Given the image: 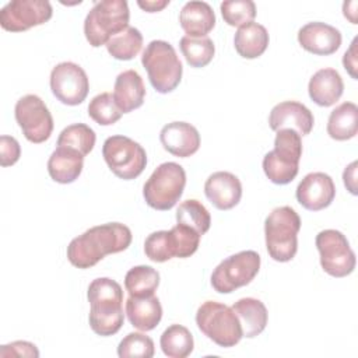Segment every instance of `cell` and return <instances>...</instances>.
Returning a JSON list of instances; mask_svg holds the SVG:
<instances>
[{"label": "cell", "instance_id": "cell-8", "mask_svg": "<svg viewBox=\"0 0 358 358\" xmlns=\"http://www.w3.org/2000/svg\"><path fill=\"white\" fill-rule=\"evenodd\" d=\"M185 185V169L176 162H164L144 183L143 196L150 207L159 211L171 210L182 197Z\"/></svg>", "mask_w": 358, "mask_h": 358}, {"label": "cell", "instance_id": "cell-19", "mask_svg": "<svg viewBox=\"0 0 358 358\" xmlns=\"http://www.w3.org/2000/svg\"><path fill=\"white\" fill-rule=\"evenodd\" d=\"M162 147L175 157L187 158L200 147L197 129L186 122H172L165 124L159 133Z\"/></svg>", "mask_w": 358, "mask_h": 358}, {"label": "cell", "instance_id": "cell-16", "mask_svg": "<svg viewBox=\"0 0 358 358\" xmlns=\"http://www.w3.org/2000/svg\"><path fill=\"white\" fill-rule=\"evenodd\" d=\"M313 115L301 102L284 101L277 103L268 116V124L271 130L278 131L281 129H292L301 137L306 136L313 129Z\"/></svg>", "mask_w": 358, "mask_h": 358}, {"label": "cell", "instance_id": "cell-26", "mask_svg": "<svg viewBox=\"0 0 358 358\" xmlns=\"http://www.w3.org/2000/svg\"><path fill=\"white\" fill-rule=\"evenodd\" d=\"M235 50L245 59L262 56L268 46V32L257 22H249L238 28L234 36Z\"/></svg>", "mask_w": 358, "mask_h": 358}, {"label": "cell", "instance_id": "cell-20", "mask_svg": "<svg viewBox=\"0 0 358 358\" xmlns=\"http://www.w3.org/2000/svg\"><path fill=\"white\" fill-rule=\"evenodd\" d=\"M344 83L334 69H320L309 80L308 92L310 99L319 106H331L343 95Z\"/></svg>", "mask_w": 358, "mask_h": 358}, {"label": "cell", "instance_id": "cell-5", "mask_svg": "<svg viewBox=\"0 0 358 358\" xmlns=\"http://www.w3.org/2000/svg\"><path fill=\"white\" fill-rule=\"evenodd\" d=\"M141 63L151 85L159 94H168L179 85L183 67L169 42L159 39L151 41L143 52Z\"/></svg>", "mask_w": 358, "mask_h": 358}, {"label": "cell", "instance_id": "cell-38", "mask_svg": "<svg viewBox=\"0 0 358 358\" xmlns=\"http://www.w3.org/2000/svg\"><path fill=\"white\" fill-rule=\"evenodd\" d=\"M144 253L155 263H164L172 259L168 249V231H157L150 234L144 242Z\"/></svg>", "mask_w": 358, "mask_h": 358}, {"label": "cell", "instance_id": "cell-15", "mask_svg": "<svg viewBox=\"0 0 358 358\" xmlns=\"http://www.w3.org/2000/svg\"><path fill=\"white\" fill-rule=\"evenodd\" d=\"M298 203L309 211H320L331 204L336 196L333 179L324 172L308 173L296 187Z\"/></svg>", "mask_w": 358, "mask_h": 358}, {"label": "cell", "instance_id": "cell-33", "mask_svg": "<svg viewBox=\"0 0 358 358\" xmlns=\"http://www.w3.org/2000/svg\"><path fill=\"white\" fill-rule=\"evenodd\" d=\"M95 140V131L90 126L84 123H74L60 131L57 138V147L73 148L85 157L92 151Z\"/></svg>", "mask_w": 358, "mask_h": 358}, {"label": "cell", "instance_id": "cell-29", "mask_svg": "<svg viewBox=\"0 0 358 358\" xmlns=\"http://www.w3.org/2000/svg\"><path fill=\"white\" fill-rule=\"evenodd\" d=\"M159 285V273L150 266L131 267L124 277V288L130 296L154 295Z\"/></svg>", "mask_w": 358, "mask_h": 358}, {"label": "cell", "instance_id": "cell-36", "mask_svg": "<svg viewBox=\"0 0 358 358\" xmlns=\"http://www.w3.org/2000/svg\"><path fill=\"white\" fill-rule=\"evenodd\" d=\"M220 8L224 21L231 27H242L256 17V6L252 0L222 1Z\"/></svg>", "mask_w": 358, "mask_h": 358}, {"label": "cell", "instance_id": "cell-3", "mask_svg": "<svg viewBox=\"0 0 358 358\" xmlns=\"http://www.w3.org/2000/svg\"><path fill=\"white\" fill-rule=\"evenodd\" d=\"M301 218L289 206L274 208L264 221L266 248L270 257L275 262H289L298 250V232Z\"/></svg>", "mask_w": 358, "mask_h": 358}, {"label": "cell", "instance_id": "cell-22", "mask_svg": "<svg viewBox=\"0 0 358 358\" xmlns=\"http://www.w3.org/2000/svg\"><path fill=\"white\" fill-rule=\"evenodd\" d=\"M84 155L69 147H56L48 161V172L57 183H73L83 172Z\"/></svg>", "mask_w": 358, "mask_h": 358}, {"label": "cell", "instance_id": "cell-7", "mask_svg": "<svg viewBox=\"0 0 358 358\" xmlns=\"http://www.w3.org/2000/svg\"><path fill=\"white\" fill-rule=\"evenodd\" d=\"M196 324L204 336L224 348L236 345L243 337L239 319L232 308L215 301H206L199 306Z\"/></svg>", "mask_w": 358, "mask_h": 358}, {"label": "cell", "instance_id": "cell-24", "mask_svg": "<svg viewBox=\"0 0 358 358\" xmlns=\"http://www.w3.org/2000/svg\"><path fill=\"white\" fill-rule=\"evenodd\" d=\"M179 22L187 36H206L215 25V14L206 1H187L179 14Z\"/></svg>", "mask_w": 358, "mask_h": 358}, {"label": "cell", "instance_id": "cell-13", "mask_svg": "<svg viewBox=\"0 0 358 358\" xmlns=\"http://www.w3.org/2000/svg\"><path fill=\"white\" fill-rule=\"evenodd\" d=\"M50 90L64 105L83 103L90 91V81L84 69L73 62H62L52 69Z\"/></svg>", "mask_w": 358, "mask_h": 358}, {"label": "cell", "instance_id": "cell-21", "mask_svg": "<svg viewBox=\"0 0 358 358\" xmlns=\"http://www.w3.org/2000/svg\"><path fill=\"white\" fill-rule=\"evenodd\" d=\"M112 95L123 113L140 108L145 96V87L141 76L136 70H124L116 77Z\"/></svg>", "mask_w": 358, "mask_h": 358}, {"label": "cell", "instance_id": "cell-40", "mask_svg": "<svg viewBox=\"0 0 358 358\" xmlns=\"http://www.w3.org/2000/svg\"><path fill=\"white\" fill-rule=\"evenodd\" d=\"M0 357H39V351L35 344L29 341H14L6 345H1Z\"/></svg>", "mask_w": 358, "mask_h": 358}, {"label": "cell", "instance_id": "cell-11", "mask_svg": "<svg viewBox=\"0 0 358 358\" xmlns=\"http://www.w3.org/2000/svg\"><path fill=\"white\" fill-rule=\"evenodd\" d=\"M316 248L320 255L322 268L331 277L341 278L355 268V253L347 238L336 229H324L316 235Z\"/></svg>", "mask_w": 358, "mask_h": 358}, {"label": "cell", "instance_id": "cell-32", "mask_svg": "<svg viewBox=\"0 0 358 358\" xmlns=\"http://www.w3.org/2000/svg\"><path fill=\"white\" fill-rule=\"evenodd\" d=\"M105 46L112 57L117 60H130L140 53L143 48V35L137 28L129 27L110 38Z\"/></svg>", "mask_w": 358, "mask_h": 358}, {"label": "cell", "instance_id": "cell-1", "mask_svg": "<svg viewBox=\"0 0 358 358\" xmlns=\"http://www.w3.org/2000/svg\"><path fill=\"white\" fill-rule=\"evenodd\" d=\"M131 243V231L120 222H108L87 229L67 246L69 262L78 268H90L106 255L126 250Z\"/></svg>", "mask_w": 358, "mask_h": 358}, {"label": "cell", "instance_id": "cell-4", "mask_svg": "<svg viewBox=\"0 0 358 358\" xmlns=\"http://www.w3.org/2000/svg\"><path fill=\"white\" fill-rule=\"evenodd\" d=\"M130 11L124 0L96 1L85 17L84 34L92 48L106 45L115 35L129 28Z\"/></svg>", "mask_w": 358, "mask_h": 358}, {"label": "cell", "instance_id": "cell-37", "mask_svg": "<svg viewBox=\"0 0 358 358\" xmlns=\"http://www.w3.org/2000/svg\"><path fill=\"white\" fill-rule=\"evenodd\" d=\"M154 341L151 337L143 333H129L117 347V355L120 358L138 357L151 358L154 355Z\"/></svg>", "mask_w": 358, "mask_h": 358}, {"label": "cell", "instance_id": "cell-25", "mask_svg": "<svg viewBox=\"0 0 358 358\" xmlns=\"http://www.w3.org/2000/svg\"><path fill=\"white\" fill-rule=\"evenodd\" d=\"M232 310L239 319L243 337L253 338L266 329L268 313L262 301L256 298H241L232 305Z\"/></svg>", "mask_w": 358, "mask_h": 358}, {"label": "cell", "instance_id": "cell-43", "mask_svg": "<svg viewBox=\"0 0 358 358\" xmlns=\"http://www.w3.org/2000/svg\"><path fill=\"white\" fill-rule=\"evenodd\" d=\"M137 4L147 13H157L165 8L169 4V0H145V1L138 0Z\"/></svg>", "mask_w": 358, "mask_h": 358}, {"label": "cell", "instance_id": "cell-12", "mask_svg": "<svg viewBox=\"0 0 358 358\" xmlns=\"http://www.w3.org/2000/svg\"><path fill=\"white\" fill-rule=\"evenodd\" d=\"M14 115L25 138L34 144L46 141L53 131V117L45 102L35 94L20 98Z\"/></svg>", "mask_w": 358, "mask_h": 358}, {"label": "cell", "instance_id": "cell-41", "mask_svg": "<svg viewBox=\"0 0 358 358\" xmlns=\"http://www.w3.org/2000/svg\"><path fill=\"white\" fill-rule=\"evenodd\" d=\"M343 64L344 69L348 71V74L357 80V38L352 39L350 49L343 56Z\"/></svg>", "mask_w": 358, "mask_h": 358}, {"label": "cell", "instance_id": "cell-6", "mask_svg": "<svg viewBox=\"0 0 358 358\" xmlns=\"http://www.w3.org/2000/svg\"><path fill=\"white\" fill-rule=\"evenodd\" d=\"M301 155V136L292 129H281L275 134L274 150L263 158V171L273 183L287 185L298 175Z\"/></svg>", "mask_w": 358, "mask_h": 358}, {"label": "cell", "instance_id": "cell-9", "mask_svg": "<svg viewBox=\"0 0 358 358\" xmlns=\"http://www.w3.org/2000/svg\"><path fill=\"white\" fill-rule=\"evenodd\" d=\"M102 155L109 169L123 180L136 179L147 165L145 150L137 141L120 134L105 140Z\"/></svg>", "mask_w": 358, "mask_h": 358}, {"label": "cell", "instance_id": "cell-14", "mask_svg": "<svg viewBox=\"0 0 358 358\" xmlns=\"http://www.w3.org/2000/svg\"><path fill=\"white\" fill-rule=\"evenodd\" d=\"M53 10L46 0H13L0 11V25L10 32H22L52 18Z\"/></svg>", "mask_w": 358, "mask_h": 358}, {"label": "cell", "instance_id": "cell-31", "mask_svg": "<svg viewBox=\"0 0 358 358\" xmlns=\"http://www.w3.org/2000/svg\"><path fill=\"white\" fill-rule=\"evenodd\" d=\"M179 46L187 64L196 69L207 66L213 60L215 53V46L208 36L193 38L185 35L180 39Z\"/></svg>", "mask_w": 358, "mask_h": 358}, {"label": "cell", "instance_id": "cell-34", "mask_svg": "<svg viewBox=\"0 0 358 358\" xmlns=\"http://www.w3.org/2000/svg\"><path fill=\"white\" fill-rule=\"evenodd\" d=\"M178 224L187 225L193 228L197 234L204 235L211 225V217L207 208L194 199L182 201L176 210Z\"/></svg>", "mask_w": 358, "mask_h": 358}, {"label": "cell", "instance_id": "cell-17", "mask_svg": "<svg viewBox=\"0 0 358 358\" xmlns=\"http://www.w3.org/2000/svg\"><path fill=\"white\" fill-rule=\"evenodd\" d=\"M204 193L218 210L234 208L242 197V185L238 176L227 171L211 173L204 183Z\"/></svg>", "mask_w": 358, "mask_h": 358}, {"label": "cell", "instance_id": "cell-10", "mask_svg": "<svg viewBox=\"0 0 358 358\" xmlns=\"http://www.w3.org/2000/svg\"><path fill=\"white\" fill-rule=\"evenodd\" d=\"M260 256L255 250H242L222 260L211 274V285L220 294H229L248 285L260 270Z\"/></svg>", "mask_w": 358, "mask_h": 358}, {"label": "cell", "instance_id": "cell-42", "mask_svg": "<svg viewBox=\"0 0 358 358\" xmlns=\"http://www.w3.org/2000/svg\"><path fill=\"white\" fill-rule=\"evenodd\" d=\"M357 161L351 162L343 173V180L344 185L347 187V190H350L351 194H357Z\"/></svg>", "mask_w": 358, "mask_h": 358}, {"label": "cell", "instance_id": "cell-18", "mask_svg": "<svg viewBox=\"0 0 358 358\" xmlns=\"http://www.w3.org/2000/svg\"><path fill=\"white\" fill-rule=\"evenodd\" d=\"M298 42L305 50L313 55L327 56L340 48L341 34L336 27L313 21L305 24L298 31Z\"/></svg>", "mask_w": 358, "mask_h": 358}, {"label": "cell", "instance_id": "cell-27", "mask_svg": "<svg viewBox=\"0 0 358 358\" xmlns=\"http://www.w3.org/2000/svg\"><path fill=\"white\" fill-rule=\"evenodd\" d=\"M358 131V108L354 102H343L331 110L327 120V134L337 141L355 137Z\"/></svg>", "mask_w": 358, "mask_h": 358}, {"label": "cell", "instance_id": "cell-35", "mask_svg": "<svg viewBox=\"0 0 358 358\" xmlns=\"http://www.w3.org/2000/svg\"><path fill=\"white\" fill-rule=\"evenodd\" d=\"M123 112L116 105L110 92H102L94 96L88 105V116L101 126H110L122 117Z\"/></svg>", "mask_w": 358, "mask_h": 358}, {"label": "cell", "instance_id": "cell-23", "mask_svg": "<svg viewBox=\"0 0 358 358\" xmlns=\"http://www.w3.org/2000/svg\"><path fill=\"white\" fill-rule=\"evenodd\" d=\"M126 315L133 327L150 331L157 327L162 317V306L157 296H129L126 301Z\"/></svg>", "mask_w": 358, "mask_h": 358}, {"label": "cell", "instance_id": "cell-39", "mask_svg": "<svg viewBox=\"0 0 358 358\" xmlns=\"http://www.w3.org/2000/svg\"><path fill=\"white\" fill-rule=\"evenodd\" d=\"M21 155L18 141L10 136L0 137V164L1 166L14 165Z\"/></svg>", "mask_w": 358, "mask_h": 358}, {"label": "cell", "instance_id": "cell-2", "mask_svg": "<svg viewBox=\"0 0 358 358\" xmlns=\"http://www.w3.org/2000/svg\"><path fill=\"white\" fill-rule=\"evenodd\" d=\"M90 302V326L102 337L116 334L124 322L123 289L119 282L108 277L91 281L87 291Z\"/></svg>", "mask_w": 358, "mask_h": 358}, {"label": "cell", "instance_id": "cell-28", "mask_svg": "<svg viewBox=\"0 0 358 358\" xmlns=\"http://www.w3.org/2000/svg\"><path fill=\"white\" fill-rule=\"evenodd\" d=\"M162 352L169 358H186L194 347L190 330L182 324H171L159 338Z\"/></svg>", "mask_w": 358, "mask_h": 358}, {"label": "cell", "instance_id": "cell-30", "mask_svg": "<svg viewBox=\"0 0 358 358\" xmlns=\"http://www.w3.org/2000/svg\"><path fill=\"white\" fill-rule=\"evenodd\" d=\"M200 236V234L187 225L176 224L172 227L168 231V249L171 257H190L199 248Z\"/></svg>", "mask_w": 358, "mask_h": 358}]
</instances>
